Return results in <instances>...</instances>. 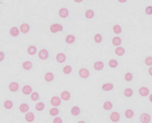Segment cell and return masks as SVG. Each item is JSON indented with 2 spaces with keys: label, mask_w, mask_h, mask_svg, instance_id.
I'll return each instance as SVG.
<instances>
[{
  "label": "cell",
  "mask_w": 152,
  "mask_h": 123,
  "mask_svg": "<svg viewBox=\"0 0 152 123\" xmlns=\"http://www.w3.org/2000/svg\"><path fill=\"white\" fill-rule=\"evenodd\" d=\"M50 34L52 35H59V34H63V33L66 31V27H65V24L63 22H59V21H56L51 23L50 25L49 26V30Z\"/></svg>",
  "instance_id": "obj_1"
},
{
  "label": "cell",
  "mask_w": 152,
  "mask_h": 123,
  "mask_svg": "<svg viewBox=\"0 0 152 123\" xmlns=\"http://www.w3.org/2000/svg\"><path fill=\"white\" fill-rule=\"evenodd\" d=\"M110 32L112 35L124 36L127 32V28L123 23H114L110 27Z\"/></svg>",
  "instance_id": "obj_2"
},
{
  "label": "cell",
  "mask_w": 152,
  "mask_h": 123,
  "mask_svg": "<svg viewBox=\"0 0 152 123\" xmlns=\"http://www.w3.org/2000/svg\"><path fill=\"white\" fill-rule=\"evenodd\" d=\"M57 16L59 19L62 20H66V19L70 18L71 16V8H69L66 5H62L58 7L57 9Z\"/></svg>",
  "instance_id": "obj_3"
},
{
  "label": "cell",
  "mask_w": 152,
  "mask_h": 123,
  "mask_svg": "<svg viewBox=\"0 0 152 123\" xmlns=\"http://www.w3.org/2000/svg\"><path fill=\"white\" fill-rule=\"evenodd\" d=\"M83 18H85L86 20H88V21H91V20H95L98 16H99V13L95 11L94 9L92 8H88L83 11V12L81 13Z\"/></svg>",
  "instance_id": "obj_4"
},
{
  "label": "cell",
  "mask_w": 152,
  "mask_h": 123,
  "mask_svg": "<svg viewBox=\"0 0 152 123\" xmlns=\"http://www.w3.org/2000/svg\"><path fill=\"white\" fill-rule=\"evenodd\" d=\"M77 75L81 80H87L92 76V72H91V70L88 67H86V66H81L77 71Z\"/></svg>",
  "instance_id": "obj_5"
},
{
  "label": "cell",
  "mask_w": 152,
  "mask_h": 123,
  "mask_svg": "<svg viewBox=\"0 0 152 123\" xmlns=\"http://www.w3.org/2000/svg\"><path fill=\"white\" fill-rule=\"evenodd\" d=\"M142 13L146 19H152V2H146L142 7Z\"/></svg>",
  "instance_id": "obj_6"
},
{
  "label": "cell",
  "mask_w": 152,
  "mask_h": 123,
  "mask_svg": "<svg viewBox=\"0 0 152 123\" xmlns=\"http://www.w3.org/2000/svg\"><path fill=\"white\" fill-rule=\"evenodd\" d=\"M21 69L25 72H31L34 69V64H33V61L31 59H26L22 62L21 64Z\"/></svg>",
  "instance_id": "obj_7"
},
{
  "label": "cell",
  "mask_w": 152,
  "mask_h": 123,
  "mask_svg": "<svg viewBox=\"0 0 152 123\" xmlns=\"http://www.w3.org/2000/svg\"><path fill=\"white\" fill-rule=\"evenodd\" d=\"M114 88H115V83L112 80H107V82H104L101 85V90L104 93H110L113 91Z\"/></svg>",
  "instance_id": "obj_8"
},
{
  "label": "cell",
  "mask_w": 152,
  "mask_h": 123,
  "mask_svg": "<svg viewBox=\"0 0 152 123\" xmlns=\"http://www.w3.org/2000/svg\"><path fill=\"white\" fill-rule=\"evenodd\" d=\"M122 93H123L124 97L128 98V99H130L134 97L135 89L133 88V86H131V85H126V86H124V88L122 90Z\"/></svg>",
  "instance_id": "obj_9"
},
{
  "label": "cell",
  "mask_w": 152,
  "mask_h": 123,
  "mask_svg": "<svg viewBox=\"0 0 152 123\" xmlns=\"http://www.w3.org/2000/svg\"><path fill=\"white\" fill-rule=\"evenodd\" d=\"M50 58V52L46 47H43V48H41L38 51V59L40 61H48Z\"/></svg>",
  "instance_id": "obj_10"
},
{
  "label": "cell",
  "mask_w": 152,
  "mask_h": 123,
  "mask_svg": "<svg viewBox=\"0 0 152 123\" xmlns=\"http://www.w3.org/2000/svg\"><path fill=\"white\" fill-rule=\"evenodd\" d=\"M151 93V88L147 85H142L138 88V95L142 98H147Z\"/></svg>",
  "instance_id": "obj_11"
},
{
  "label": "cell",
  "mask_w": 152,
  "mask_h": 123,
  "mask_svg": "<svg viewBox=\"0 0 152 123\" xmlns=\"http://www.w3.org/2000/svg\"><path fill=\"white\" fill-rule=\"evenodd\" d=\"M20 30L22 35H28V33H31V24H30V22L24 21L20 24Z\"/></svg>",
  "instance_id": "obj_12"
},
{
  "label": "cell",
  "mask_w": 152,
  "mask_h": 123,
  "mask_svg": "<svg viewBox=\"0 0 152 123\" xmlns=\"http://www.w3.org/2000/svg\"><path fill=\"white\" fill-rule=\"evenodd\" d=\"M124 44V37L119 35H112L110 39V45L113 47H116L119 46H123Z\"/></svg>",
  "instance_id": "obj_13"
},
{
  "label": "cell",
  "mask_w": 152,
  "mask_h": 123,
  "mask_svg": "<svg viewBox=\"0 0 152 123\" xmlns=\"http://www.w3.org/2000/svg\"><path fill=\"white\" fill-rule=\"evenodd\" d=\"M108 118L111 122L117 123L122 119V114L120 113V111L114 110V111L110 112V114H109V116H108Z\"/></svg>",
  "instance_id": "obj_14"
},
{
  "label": "cell",
  "mask_w": 152,
  "mask_h": 123,
  "mask_svg": "<svg viewBox=\"0 0 152 123\" xmlns=\"http://www.w3.org/2000/svg\"><path fill=\"white\" fill-rule=\"evenodd\" d=\"M136 116V111L133 107H127L125 111H124V116L126 119L132 120L134 119V117Z\"/></svg>",
  "instance_id": "obj_15"
},
{
  "label": "cell",
  "mask_w": 152,
  "mask_h": 123,
  "mask_svg": "<svg viewBox=\"0 0 152 123\" xmlns=\"http://www.w3.org/2000/svg\"><path fill=\"white\" fill-rule=\"evenodd\" d=\"M104 67H106V62L103 60L95 61L92 64V68L95 71H97V72H101V71H103L104 69Z\"/></svg>",
  "instance_id": "obj_16"
},
{
  "label": "cell",
  "mask_w": 152,
  "mask_h": 123,
  "mask_svg": "<svg viewBox=\"0 0 152 123\" xmlns=\"http://www.w3.org/2000/svg\"><path fill=\"white\" fill-rule=\"evenodd\" d=\"M139 121L142 123H149L152 121V116L149 112H142L139 116Z\"/></svg>",
  "instance_id": "obj_17"
},
{
  "label": "cell",
  "mask_w": 152,
  "mask_h": 123,
  "mask_svg": "<svg viewBox=\"0 0 152 123\" xmlns=\"http://www.w3.org/2000/svg\"><path fill=\"white\" fill-rule=\"evenodd\" d=\"M8 90L11 93L17 94L19 92V90H20V84H19L18 82H15V80L9 82V84H8Z\"/></svg>",
  "instance_id": "obj_18"
},
{
  "label": "cell",
  "mask_w": 152,
  "mask_h": 123,
  "mask_svg": "<svg viewBox=\"0 0 152 123\" xmlns=\"http://www.w3.org/2000/svg\"><path fill=\"white\" fill-rule=\"evenodd\" d=\"M55 77H56V75L54 72H52V71H47V72L43 75V80H44L45 82L50 83L54 82Z\"/></svg>",
  "instance_id": "obj_19"
},
{
  "label": "cell",
  "mask_w": 152,
  "mask_h": 123,
  "mask_svg": "<svg viewBox=\"0 0 152 123\" xmlns=\"http://www.w3.org/2000/svg\"><path fill=\"white\" fill-rule=\"evenodd\" d=\"M122 63L120 60L118 59H109L107 62V66L112 70H116L121 66Z\"/></svg>",
  "instance_id": "obj_20"
},
{
  "label": "cell",
  "mask_w": 152,
  "mask_h": 123,
  "mask_svg": "<svg viewBox=\"0 0 152 123\" xmlns=\"http://www.w3.org/2000/svg\"><path fill=\"white\" fill-rule=\"evenodd\" d=\"M9 34L11 35L12 38H19L22 34L21 30H20V27H17V26H12V27H10Z\"/></svg>",
  "instance_id": "obj_21"
},
{
  "label": "cell",
  "mask_w": 152,
  "mask_h": 123,
  "mask_svg": "<svg viewBox=\"0 0 152 123\" xmlns=\"http://www.w3.org/2000/svg\"><path fill=\"white\" fill-rule=\"evenodd\" d=\"M126 53H127V50L124 46H119L113 48V54H115L117 57H123Z\"/></svg>",
  "instance_id": "obj_22"
},
{
  "label": "cell",
  "mask_w": 152,
  "mask_h": 123,
  "mask_svg": "<svg viewBox=\"0 0 152 123\" xmlns=\"http://www.w3.org/2000/svg\"><path fill=\"white\" fill-rule=\"evenodd\" d=\"M102 108L104 109V111L109 112L114 108V103H113L112 101H110V99L106 98L102 103Z\"/></svg>",
  "instance_id": "obj_23"
},
{
  "label": "cell",
  "mask_w": 152,
  "mask_h": 123,
  "mask_svg": "<svg viewBox=\"0 0 152 123\" xmlns=\"http://www.w3.org/2000/svg\"><path fill=\"white\" fill-rule=\"evenodd\" d=\"M123 78H124V80H125L126 82L130 83V82H134L135 75H134V73L132 72V71L127 70V71H126L125 73H124Z\"/></svg>",
  "instance_id": "obj_24"
},
{
  "label": "cell",
  "mask_w": 152,
  "mask_h": 123,
  "mask_svg": "<svg viewBox=\"0 0 152 123\" xmlns=\"http://www.w3.org/2000/svg\"><path fill=\"white\" fill-rule=\"evenodd\" d=\"M92 39H93V42H94L96 45H102V44H103V42H104V35L103 34V33H102L101 31H99V32H96V33H95V34L93 35Z\"/></svg>",
  "instance_id": "obj_25"
},
{
  "label": "cell",
  "mask_w": 152,
  "mask_h": 123,
  "mask_svg": "<svg viewBox=\"0 0 152 123\" xmlns=\"http://www.w3.org/2000/svg\"><path fill=\"white\" fill-rule=\"evenodd\" d=\"M68 60V55H66L65 52H58L56 53L55 55V61L57 62L58 64H64Z\"/></svg>",
  "instance_id": "obj_26"
},
{
  "label": "cell",
  "mask_w": 152,
  "mask_h": 123,
  "mask_svg": "<svg viewBox=\"0 0 152 123\" xmlns=\"http://www.w3.org/2000/svg\"><path fill=\"white\" fill-rule=\"evenodd\" d=\"M33 92V87L31 84H25L23 85L21 88V93L24 95V96H31V94Z\"/></svg>",
  "instance_id": "obj_27"
},
{
  "label": "cell",
  "mask_w": 152,
  "mask_h": 123,
  "mask_svg": "<svg viewBox=\"0 0 152 123\" xmlns=\"http://www.w3.org/2000/svg\"><path fill=\"white\" fill-rule=\"evenodd\" d=\"M65 40V43L68 45H73L74 43L77 41V36L73 33H69V34H66L64 38Z\"/></svg>",
  "instance_id": "obj_28"
},
{
  "label": "cell",
  "mask_w": 152,
  "mask_h": 123,
  "mask_svg": "<svg viewBox=\"0 0 152 123\" xmlns=\"http://www.w3.org/2000/svg\"><path fill=\"white\" fill-rule=\"evenodd\" d=\"M27 53L30 56H34L38 54V46L36 44H31L27 47Z\"/></svg>",
  "instance_id": "obj_29"
},
{
  "label": "cell",
  "mask_w": 152,
  "mask_h": 123,
  "mask_svg": "<svg viewBox=\"0 0 152 123\" xmlns=\"http://www.w3.org/2000/svg\"><path fill=\"white\" fill-rule=\"evenodd\" d=\"M62 98L60 96H53L50 98V103L51 106H55V107H60L62 105Z\"/></svg>",
  "instance_id": "obj_30"
},
{
  "label": "cell",
  "mask_w": 152,
  "mask_h": 123,
  "mask_svg": "<svg viewBox=\"0 0 152 123\" xmlns=\"http://www.w3.org/2000/svg\"><path fill=\"white\" fill-rule=\"evenodd\" d=\"M60 97L62 98V101H65V102L69 101L70 99H71V98H72L69 90H63V91H62L61 94H60Z\"/></svg>",
  "instance_id": "obj_31"
},
{
  "label": "cell",
  "mask_w": 152,
  "mask_h": 123,
  "mask_svg": "<svg viewBox=\"0 0 152 123\" xmlns=\"http://www.w3.org/2000/svg\"><path fill=\"white\" fill-rule=\"evenodd\" d=\"M19 111H20L22 114H26L27 112L30 111V109H31V105H30V103H28L26 101H23L21 102L20 104H19Z\"/></svg>",
  "instance_id": "obj_32"
},
{
  "label": "cell",
  "mask_w": 152,
  "mask_h": 123,
  "mask_svg": "<svg viewBox=\"0 0 152 123\" xmlns=\"http://www.w3.org/2000/svg\"><path fill=\"white\" fill-rule=\"evenodd\" d=\"M36 118V116L35 114L31 112V111H28L25 114V116H24V119H25L26 122H33L35 120Z\"/></svg>",
  "instance_id": "obj_33"
},
{
  "label": "cell",
  "mask_w": 152,
  "mask_h": 123,
  "mask_svg": "<svg viewBox=\"0 0 152 123\" xmlns=\"http://www.w3.org/2000/svg\"><path fill=\"white\" fill-rule=\"evenodd\" d=\"M73 72V66L71 64H66L62 67V73L66 76H69Z\"/></svg>",
  "instance_id": "obj_34"
},
{
  "label": "cell",
  "mask_w": 152,
  "mask_h": 123,
  "mask_svg": "<svg viewBox=\"0 0 152 123\" xmlns=\"http://www.w3.org/2000/svg\"><path fill=\"white\" fill-rule=\"evenodd\" d=\"M81 113H82V110H81L80 106H78V105H73L72 107L70 108V114H71V116H79L81 115Z\"/></svg>",
  "instance_id": "obj_35"
},
{
  "label": "cell",
  "mask_w": 152,
  "mask_h": 123,
  "mask_svg": "<svg viewBox=\"0 0 152 123\" xmlns=\"http://www.w3.org/2000/svg\"><path fill=\"white\" fill-rule=\"evenodd\" d=\"M3 107L6 109V110H12L14 107V101L12 99L8 98L3 102Z\"/></svg>",
  "instance_id": "obj_36"
},
{
  "label": "cell",
  "mask_w": 152,
  "mask_h": 123,
  "mask_svg": "<svg viewBox=\"0 0 152 123\" xmlns=\"http://www.w3.org/2000/svg\"><path fill=\"white\" fill-rule=\"evenodd\" d=\"M134 1V0H115V3L122 8H126Z\"/></svg>",
  "instance_id": "obj_37"
},
{
  "label": "cell",
  "mask_w": 152,
  "mask_h": 123,
  "mask_svg": "<svg viewBox=\"0 0 152 123\" xmlns=\"http://www.w3.org/2000/svg\"><path fill=\"white\" fill-rule=\"evenodd\" d=\"M60 114V109L59 107H55V106H52L50 110H49V115L52 117H54L56 116H59Z\"/></svg>",
  "instance_id": "obj_38"
},
{
  "label": "cell",
  "mask_w": 152,
  "mask_h": 123,
  "mask_svg": "<svg viewBox=\"0 0 152 123\" xmlns=\"http://www.w3.org/2000/svg\"><path fill=\"white\" fill-rule=\"evenodd\" d=\"M30 98H31V99L32 101H40V98H41L40 93L38 92V91H33V92L31 94Z\"/></svg>",
  "instance_id": "obj_39"
},
{
  "label": "cell",
  "mask_w": 152,
  "mask_h": 123,
  "mask_svg": "<svg viewBox=\"0 0 152 123\" xmlns=\"http://www.w3.org/2000/svg\"><path fill=\"white\" fill-rule=\"evenodd\" d=\"M45 108H46V104L44 101H38L35 104V110L38 112H43L45 110Z\"/></svg>",
  "instance_id": "obj_40"
},
{
  "label": "cell",
  "mask_w": 152,
  "mask_h": 123,
  "mask_svg": "<svg viewBox=\"0 0 152 123\" xmlns=\"http://www.w3.org/2000/svg\"><path fill=\"white\" fill-rule=\"evenodd\" d=\"M144 65L145 66H151L152 65V56H146L142 61Z\"/></svg>",
  "instance_id": "obj_41"
},
{
  "label": "cell",
  "mask_w": 152,
  "mask_h": 123,
  "mask_svg": "<svg viewBox=\"0 0 152 123\" xmlns=\"http://www.w3.org/2000/svg\"><path fill=\"white\" fill-rule=\"evenodd\" d=\"M52 122H53V123H62L64 121H63V118H62L61 116H54L53 118H52Z\"/></svg>",
  "instance_id": "obj_42"
},
{
  "label": "cell",
  "mask_w": 152,
  "mask_h": 123,
  "mask_svg": "<svg viewBox=\"0 0 152 123\" xmlns=\"http://www.w3.org/2000/svg\"><path fill=\"white\" fill-rule=\"evenodd\" d=\"M5 57H6V55H5V51L4 50H1L0 51V63H4L5 61Z\"/></svg>",
  "instance_id": "obj_43"
},
{
  "label": "cell",
  "mask_w": 152,
  "mask_h": 123,
  "mask_svg": "<svg viewBox=\"0 0 152 123\" xmlns=\"http://www.w3.org/2000/svg\"><path fill=\"white\" fill-rule=\"evenodd\" d=\"M147 74L150 77H152V65L151 66H148V69H147Z\"/></svg>",
  "instance_id": "obj_44"
},
{
  "label": "cell",
  "mask_w": 152,
  "mask_h": 123,
  "mask_svg": "<svg viewBox=\"0 0 152 123\" xmlns=\"http://www.w3.org/2000/svg\"><path fill=\"white\" fill-rule=\"evenodd\" d=\"M73 2L76 4H82V3L86 2V0H73Z\"/></svg>",
  "instance_id": "obj_45"
},
{
  "label": "cell",
  "mask_w": 152,
  "mask_h": 123,
  "mask_svg": "<svg viewBox=\"0 0 152 123\" xmlns=\"http://www.w3.org/2000/svg\"><path fill=\"white\" fill-rule=\"evenodd\" d=\"M147 98H148L149 102H150V103H152V93H150V94H149V96L147 97Z\"/></svg>",
  "instance_id": "obj_46"
},
{
  "label": "cell",
  "mask_w": 152,
  "mask_h": 123,
  "mask_svg": "<svg viewBox=\"0 0 152 123\" xmlns=\"http://www.w3.org/2000/svg\"><path fill=\"white\" fill-rule=\"evenodd\" d=\"M77 122H78V123H85V122H86V121H85V120H83V119H82V120H79V121H77Z\"/></svg>",
  "instance_id": "obj_47"
},
{
  "label": "cell",
  "mask_w": 152,
  "mask_h": 123,
  "mask_svg": "<svg viewBox=\"0 0 152 123\" xmlns=\"http://www.w3.org/2000/svg\"><path fill=\"white\" fill-rule=\"evenodd\" d=\"M92 2H96V1H98V0H91Z\"/></svg>",
  "instance_id": "obj_48"
}]
</instances>
